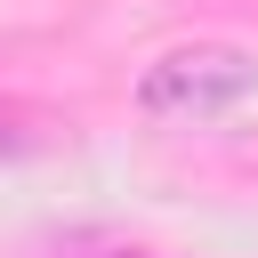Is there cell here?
Returning <instances> with one entry per match:
<instances>
[{
	"instance_id": "obj_1",
	"label": "cell",
	"mask_w": 258,
	"mask_h": 258,
	"mask_svg": "<svg viewBox=\"0 0 258 258\" xmlns=\"http://www.w3.org/2000/svg\"><path fill=\"white\" fill-rule=\"evenodd\" d=\"M258 97V48L242 40H177L137 73V113L161 129H210Z\"/></svg>"
}]
</instances>
